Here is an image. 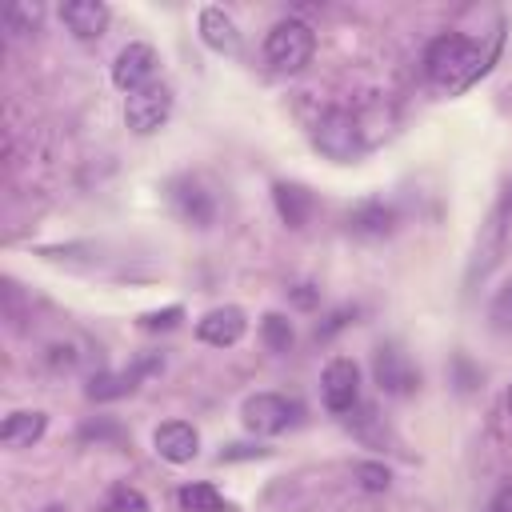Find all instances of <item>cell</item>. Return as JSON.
I'll return each mask as SVG.
<instances>
[{
    "instance_id": "cell-1",
    "label": "cell",
    "mask_w": 512,
    "mask_h": 512,
    "mask_svg": "<svg viewBox=\"0 0 512 512\" xmlns=\"http://www.w3.org/2000/svg\"><path fill=\"white\" fill-rule=\"evenodd\" d=\"M496 52H500V32L492 36L488 48L468 40V36H460V32H444V36H436L428 44L424 68H428L432 84H440L444 92H460V88H468L472 80H480L492 68Z\"/></svg>"
},
{
    "instance_id": "cell-2",
    "label": "cell",
    "mask_w": 512,
    "mask_h": 512,
    "mask_svg": "<svg viewBox=\"0 0 512 512\" xmlns=\"http://www.w3.org/2000/svg\"><path fill=\"white\" fill-rule=\"evenodd\" d=\"M364 132L368 128H364V116L360 112H352V108H328L316 120V128H312V144L328 160H352V156H360L372 144Z\"/></svg>"
},
{
    "instance_id": "cell-3",
    "label": "cell",
    "mask_w": 512,
    "mask_h": 512,
    "mask_svg": "<svg viewBox=\"0 0 512 512\" xmlns=\"http://www.w3.org/2000/svg\"><path fill=\"white\" fill-rule=\"evenodd\" d=\"M312 52H316V36H312V28H308L304 20H296V16L272 24V32H268V40H264V56H268V64H272L276 72H300V68L312 60Z\"/></svg>"
},
{
    "instance_id": "cell-4",
    "label": "cell",
    "mask_w": 512,
    "mask_h": 512,
    "mask_svg": "<svg viewBox=\"0 0 512 512\" xmlns=\"http://www.w3.org/2000/svg\"><path fill=\"white\" fill-rule=\"evenodd\" d=\"M168 116H172V88H168L164 80H152V84H144L140 92H132V96L124 100V120H128V128L140 132V136L156 132Z\"/></svg>"
},
{
    "instance_id": "cell-5",
    "label": "cell",
    "mask_w": 512,
    "mask_h": 512,
    "mask_svg": "<svg viewBox=\"0 0 512 512\" xmlns=\"http://www.w3.org/2000/svg\"><path fill=\"white\" fill-rule=\"evenodd\" d=\"M296 412H300L296 400L276 396V392H256V396L244 400L240 420H244V428L256 432V436H276V432H284V428L296 420Z\"/></svg>"
},
{
    "instance_id": "cell-6",
    "label": "cell",
    "mask_w": 512,
    "mask_h": 512,
    "mask_svg": "<svg viewBox=\"0 0 512 512\" xmlns=\"http://www.w3.org/2000/svg\"><path fill=\"white\" fill-rule=\"evenodd\" d=\"M320 396H324L328 412H336V416L352 412L356 400H360V368H356V360H348V356L328 360V368L320 376Z\"/></svg>"
},
{
    "instance_id": "cell-7",
    "label": "cell",
    "mask_w": 512,
    "mask_h": 512,
    "mask_svg": "<svg viewBox=\"0 0 512 512\" xmlns=\"http://www.w3.org/2000/svg\"><path fill=\"white\" fill-rule=\"evenodd\" d=\"M156 48L152 44H144V40H132V44H124L120 52H116V64H112V84L120 88V92H140L144 84H152L156 80Z\"/></svg>"
},
{
    "instance_id": "cell-8",
    "label": "cell",
    "mask_w": 512,
    "mask_h": 512,
    "mask_svg": "<svg viewBox=\"0 0 512 512\" xmlns=\"http://www.w3.org/2000/svg\"><path fill=\"white\" fill-rule=\"evenodd\" d=\"M168 204H172V212H176L184 224H192V228H208V224L216 220V200H212V192H208L200 180H192V176H176V180L168 184Z\"/></svg>"
},
{
    "instance_id": "cell-9",
    "label": "cell",
    "mask_w": 512,
    "mask_h": 512,
    "mask_svg": "<svg viewBox=\"0 0 512 512\" xmlns=\"http://www.w3.org/2000/svg\"><path fill=\"white\" fill-rule=\"evenodd\" d=\"M372 372H376L380 392H388V396H408V392H416V384H420V372L412 368L408 352H400L396 344H380V348H376Z\"/></svg>"
},
{
    "instance_id": "cell-10",
    "label": "cell",
    "mask_w": 512,
    "mask_h": 512,
    "mask_svg": "<svg viewBox=\"0 0 512 512\" xmlns=\"http://www.w3.org/2000/svg\"><path fill=\"white\" fill-rule=\"evenodd\" d=\"M244 328H248V320H244V308H236V304L212 308V312H204L196 320V336L204 344H212V348H232L244 336Z\"/></svg>"
},
{
    "instance_id": "cell-11",
    "label": "cell",
    "mask_w": 512,
    "mask_h": 512,
    "mask_svg": "<svg viewBox=\"0 0 512 512\" xmlns=\"http://www.w3.org/2000/svg\"><path fill=\"white\" fill-rule=\"evenodd\" d=\"M152 444H156V452H160L168 464H188V460L200 452V436H196V428L184 424V420H164V424L152 432Z\"/></svg>"
},
{
    "instance_id": "cell-12",
    "label": "cell",
    "mask_w": 512,
    "mask_h": 512,
    "mask_svg": "<svg viewBox=\"0 0 512 512\" xmlns=\"http://www.w3.org/2000/svg\"><path fill=\"white\" fill-rule=\"evenodd\" d=\"M196 24H200V40L212 52H220V56H236L240 52V28H236V20L224 8H216V4L200 8V20Z\"/></svg>"
},
{
    "instance_id": "cell-13",
    "label": "cell",
    "mask_w": 512,
    "mask_h": 512,
    "mask_svg": "<svg viewBox=\"0 0 512 512\" xmlns=\"http://www.w3.org/2000/svg\"><path fill=\"white\" fill-rule=\"evenodd\" d=\"M60 20L68 24L72 36L96 40V36L108 28V8H104L100 0H68V4L60 8Z\"/></svg>"
},
{
    "instance_id": "cell-14",
    "label": "cell",
    "mask_w": 512,
    "mask_h": 512,
    "mask_svg": "<svg viewBox=\"0 0 512 512\" xmlns=\"http://www.w3.org/2000/svg\"><path fill=\"white\" fill-rule=\"evenodd\" d=\"M392 228H396V212H392L384 200H364V204H356L352 216H348V232H352V236H364V240H380V236H388Z\"/></svg>"
},
{
    "instance_id": "cell-15",
    "label": "cell",
    "mask_w": 512,
    "mask_h": 512,
    "mask_svg": "<svg viewBox=\"0 0 512 512\" xmlns=\"http://www.w3.org/2000/svg\"><path fill=\"white\" fill-rule=\"evenodd\" d=\"M272 200H276V212L288 228H304L308 216H312V192L304 184H292V180H276L272 184Z\"/></svg>"
},
{
    "instance_id": "cell-16",
    "label": "cell",
    "mask_w": 512,
    "mask_h": 512,
    "mask_svg": "<svg viewBox=\"0 0 512 512\" xmlns=\"http://www.w3.org/2000/svg\"><path fill=\"white\" fill-rule=\"evenodd\" d=\"M152 368H160V360H144V364H136V368H124V372L92 376L88 396H92V400H116V396H128V392L140 384V376H144V372H152Z\"/></svg>"
},
{
    "instance_id": "cell-17",
    "label": "cell",
    "mask_w": 512,
    "mask_h": 512,
    "mask_svg": "<svg viewBox=\"0 0 512 512\" xmlns=\"http://www.w3.org/2000/svg\"><path fill=\"white\" fill-rule=\"evenodd\" d=\"M48 428V416L44 412H12L4 424H0V440L4 448H32Z\"/></svg>"
},
{
    "instance_id": "cell-18",
    "label": "cell",
    "mask_w": 512,
    "mask_h": 512,
    "mask_svg": "<svg viewBox=\"0 0 512 512\" xmlns=\"http://www.w3.org/2000/svg\"><path fill=\"white\" fill-rule=\"evenodd\" d=\"M176 500H180L184 512H232V504L212 484H184L176 492Z\"/></svg>"
},
{
    "instance_id": "cell-19",
    "label": "cell",
    "mask_w": 512,
    "mask_h": 512,
    "mask_svg": "<svg viewBox=\"0 0 512 512\" xmlns=\"http://www.w3.org/2000/svg\"><path fill=\"white\" fill-rule=\"evenodd\" d=\"M260 332H264V344H268L272 352H288V348H292V340H296V332H292L288 316H280V312H268V316L260 320Z\"/></svg>"
},
{
    "instance_id": "cell-20",
    "label": "cell",
    "mask_w": 512,
    "mask_h": 512,
    "mask_svg": "<svg viewBox=\"0 0 512 512\" xmlns=\"http://www.w3.org/2000/svg\"><path fill=\"white\" fill-rule=\"evenodd\" d=\"M100 512H148V500L132 484H112L104 504H100Z\"/></svg>"
},
{
    "instance_id": "cell-21",
    "label": "cell",
    "mask_w": 512,
    "mask_h": 512,
    "mask_svg": "<svg viewBox=\"0 0 512 512\" xmlns=\"http://www.w3.org/2000/svg\"><path fill=\"white\" fill-rule=\"evenodd\" d=\"M500 248H504V224H500V212H496V216L488 220V236L480 240V252H484V260L472 268V276H476V272L484 276V272H488V268L500 260Z\"/></svg>"
},
{
    "instance_id": "cell-22",
    "label": "cell",
    "mask_w": 512,
    "mask_h": 512,
    "mask_svg": "<svg viewBox=\"0 0 512 512\" xmlns=\"http://www.w3.org/2000/svg\"><path fill=\"white\" fill-rule=\"evenodd\" d=\"M488 320H492L496 332H512V280L504 288H496L492 308H488Z\"/></svg>"
},
{
    "instance_id": "cell-23",
    "label": "cell",
    "mask_w": 512,
    "mask_h": 512,
    "mask_svg": "<svg viewBox=\"0 0 512 512\" xmlns=\"http://www.w3.org/2000/svg\"><path fill=\"white\" fill-rule=\"evenodd\" d=\"M40 24V4H16V8H8V16H4V28L12 32V36H24V32H32Z\"/></svg>"
},
{
    "instance_id": "cell-24",
    "label": "cell",
    "mask_w": 512,
    "mask_h": 512,
    "mask_svg": "<svg viewBox=\"0 0 512 512\" xmlns=\"http://www.w3.org/2000/svg\"><path fill=\"white\" fill-rule=\"evenodd\" d=\"M356 480L368 488V492H384L388 488V468L384 464H356Z\"/></svg>"
},
{
    "instance_id": "cell-25",
    "label": "cell",
    "mask_w": 512,
    "mask_h": 512,
    "mask_svg": "<svg viewBox=\"0 0 512 512\" xmlns=\"http://www.w3.org/2000/svg\"><path fill=\"white\" fill-rule=\"evenodd\" d=\"M180 316H184V308H180V304H172V308H164V312H148L140 324H144L148 332H156V328H172Z\"/></svg>"
},
{
    "instance_id": "cell-26",
    "label": "cell",
    "mask_w": 512,
    "mask_h": 512,
    "mask_svg": "<svg viewBox=\"0 0 512 512\" xmlns=\"http://www.w3.org/2000/svg\"><path fill=\"white\" fill-rule=\"evenodd\" d=\"M248 456H268L264 448H248V444H232L220 452V460H248Z\"/></svg>"
},
{
    "instance_id": "cell-27",
    "label": "cell",
    "mask_w": 512,
    "mask_h": 512,
    "mask_svg": "<svg viewBox=\"0 0 512 512\" xmlns=\"http://www.w3.org/2000/svg\"><path fill=\"white\" fill-rule=\"evenodd\" d=\"M488 512H512V484H504L496 496H492V508Z\"/></svg>"
},
{
    "instance_id": "cell-28",
    "label": "cell",
    "mask_w": 512,
    "mask_h": 512,
    "mask_svg": "<svg viewBox=\"0 0 512 512\" xmlns=\"http://www.w3.org/2000/svg\"><path fill=\"white\" fill-rule=\"evenodd\" d=\"M348 316H352V312H348V308H340V312H332V320H328V324H324V328H316V336H332V332H336V328H344V320H348Z\"/></svg>"
},
{
    "instance_id": "cell-29",
    "label": "cell",
    "mask_w": 512,
    "mask_h": 512,
    "mask_svg": "<svg viewBox=\"0 0 512 512\" xmlns=\"http://www.w3.org/2000/svg\"><path fill=\"white\" fill-rule=\"evenodd\" d=\"M292 296H296V304H300V308H312V300H316V292H308V284H300Z\"/></svg>"
},
{
    "instance_id": "cell-30",
    "label": "cell",
    "mask_w": 512,
    "mask_h": 512,
    "mask_svg": "<svg viewBox=\"0 0 512 512\" xmlns=\"http://www.w3.org/2000/svg\"><path fill=\"white\" fill-rule=\"evenodd\" d=\"M36 512H68L64 504H44V508H36Z\"/></svg>"
},
{
    "instance_id": "cell-31",
    "label": "cell",
    "mask_w": 512,
    "mask_h": 512,
    "mask_svg": "<svg viewBox=\"0 0 512 512\" xmlns=\"http://www.w3.org/2000/svg\"><path fill=\"white\" fill-rule=\"evenodd\" d=\"M508 412H512V388H508Z\"/></svg>"
}]
</instances>
